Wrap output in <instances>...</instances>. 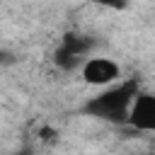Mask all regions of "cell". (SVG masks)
Segmentation results:
<instances>
[{
	"label": "cell",
	"instance_id": "cell-1",
	"mask_svg": "<svg viewBox=\"0 0 155 155\" xmlns=\"http://www.w3.org/2000/svg\"><path fill=\"white\" fill-rule=\"evenodd\" d=\"M136 94H138V82L136 80H126V82H119L116 87H109L102 94L92 97L85 104V111L97 116V119H104V121L126 124L128 107H131Z\"/></svg>",
	"mask_w": 155,
	"mask_h": 155
},
{
	"label": "cell",
	"instance_id": "cell-2",
	"mask_svg": "<svg viewBox=\"0 0 155 155\" xmlns=\"http://www.w3.org/2000/svg\"><path fill=\"white\" fill-rule=\"evenodd\" d=\"M80 75L87 85H94V87H104V85H111V82H119L121 78V68L116 61L111 58H104V56H94V58H87L80 68Z\"/></svg>",
	"mask_w": 155,
	"mask_h": 155
},
{
	"label": "cell",
	"instance_id": "cell-3",
	"mask_svg": "<svg viewBox=\"0 0 155 155\" xmlns=\"http://www.w3.org/2000/svg\"><path fill=\"white\" fill-rule=\"evenodd\" d=\"M126 124L136 126L138 131H153L155 128V97L150 92H140L133 97L131 107H128V116Z\"/></svg>",
	"mask_w": 155,
	"mask_h": 155
},
{
	"label": "cell",
	"instance_id": "cell-4",
	"mask_svg": "<svg viewBox=\"0 0 155 155\" xmlns=\"http://www.w3.org/2000/svg\"><path fill=\"white\" fill-rule=\"evenodd\" d=\"M61 48H63V51H68L70 56H75V58L80 61V58H82V56H87V51L92 48V41H90L87 36H82V34L68 31V34L61 39Z\"/></svg>",
	"mask_w": 155,
	"mask_h": 155
},
{
	"label": "cell",
	"instance_id": "cell-5",
	"mask_svg": "<svg viewBox=\"0 0 155 155\" xmlns=\"http://www.w3.org/2000/svg\"><path fill=\"white\" fill-rule=\"evenodd\" d=\"M53 63H56V65H58L61 70H75L80 61H78L75 56H70L68 51H63V48L58 46V48H56V53H53Z\"/></svg>",
	"mask_w": 155,
	"mask_h": 155
},
{
	"label": "cell",
	"instance_id": "cell-6",
	"mask_svg": "<svg viewBox=\"0 0 155 155\" xmlns=\"http://www.w3.org/2000/svg\"><path fill=\"white\" fill-rule=\"evenodd\" d=\"M17 63V56L7 48H0V68H7V65H15Z\"/></svg>",
	"mask_w": 155,
	"mask_h": 155
},
{
	"label": "cell",
	"instance_id": "cell-7",
	"mask_svg": "<svg viewBox=\"0 0 155 155\" xmlns=\"http://www.w3.org/2000/svg\"><path fill=\"white\" fill-rule=\"evenodd\" d=\"M39 138H41V140H53V138H56V131L48 128V126H44V128L39 131Z\"/></svg>",
	"mask_w": 155,
	"mask_h": 155
},
{
	"label": "cell",
	"instance_id": "cell-8",
	"mask_svg": "<svg viewBox=\"0 0 155 155\" xmlns=\"http://www.w3.org/2000/svg\"><path fill=\"white\" fill-rule=\"evenodd\" d=\"M15 155H34V150H31L29 145H24V148H19V150H17Z\"/></svg>",
	"mask_w": 155,
	"mask_h": 155
}]
</instances>
